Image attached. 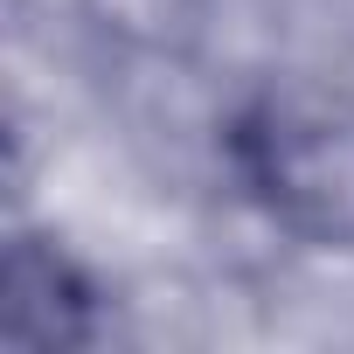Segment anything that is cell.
Listing matches in <instances>:
<instances>
[{"instance_id":"cell-1","label":"cell","mask_w":354,"mask_h":354,"mask_svg":"<svg viewBox=\"0 0 354 354\" xmlns=\"http://www.w3.org/2000/svg\"><path fill=\"white\" fill-rule=\"evenodd\" d=\"M236 167L250 195L313 243H354V97L271 91L236 118Z\"/></svg>"}]
</instances>
